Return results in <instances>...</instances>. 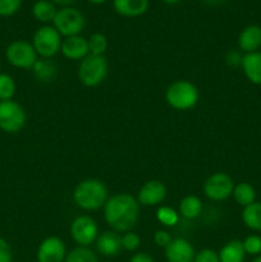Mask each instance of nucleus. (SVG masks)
Segmentation results:
<instances>
[{
	"label": "nucleus",
	"instance_id": "nucleus-21",
	"mask_svg": "<svg viewBox=\"0 0 261 262\" xmlns=\"http://www.w3.org/2000/svg\"><path fill=\"white\" fill-rule=\"evenodd\" d=\"M56 5L51 3L50 0H37L32 7V14L36 20L41 23H49L53 22L55 18Z\"/></svg>",
	"mask_w": 261,
	"mask_h": 262
},
{
	"label": "nucleus",
	"instance_id": "nucleus-31",
	"mask_svg": "<svg viewBox=\"0 0 261 262\" xmlns=\"http://www.w3.org/2000/svg\"><path fill=\"white\" fill-rule=\"evenodd\" d=\"M22 0H0V17H10L19 10Z\"/></svg>",
	"mask_w": 261,
	"mask_h": 262
},
{
	"label": "nucleus",
	"instance_id": "nucleus-19",
	"mask_svg": "<svg viewBox=\"0 0 261 262\" xmlns=\"http://www.w3.org/2000/svg\"><path fill=\"white\" fill-rule=\"evenodd\" d=\"M33 76L41 83H50L58 76V67L51 59H37L32 68Z\"/></svg>",
	"mask_w": 261,
	"mask_h": 262
},
{
	"label": "nucleus",
	"instance_id": "nucleus-5",
	"mask_svg": "<svg viewBox=\"0 0 261 262\" xmlns=\"http://www.w3.org/2000/svg\"><path fill=\"white\" fill-rule=\"evenodd\" d=\"M61 36L54 26L45 25L38 28L32 38V45L38 56L51 59L60 51Z\"/></svg>",
	"mask_w": 261,
	"mask_h": 262
},
{
	"label": "nucleus",
	"instance_id": "nucleus-14",
	"mask_svg": "<svg viewBox=\"0 0 261 262\" xmlns=\"http://www.w3.org/2000/svg\"><path fill=\"white\" fill-rule=\"evenodd\" d=\"M194 248L184 238H176L165 248V257L168 262H193Z\"/></svg>",
	"mask_w": 261,
	"mask_h": 262
},
{
	"label": "nucleus",
	"instance_id": "nucleus-25",
	"mask_svg": "<svg viewBox=\"0 0 261 262\" xmlns=\"http://www.w3.org/2000/svg\"><path fill=\"white\" fill-rule=\"evenodd\" d=\"M64 262H99V258L89 247H77L67 255Z\"/></svg>",
	"mask_w": 261,
	"mask_h": 262
},
{
	"label": "nucleus",
	"instance_id": "nucleus-23",
	"mask_svg": "<svg viewBox=\"0 0 261 262\" xmlns=\"http://www.w3.org/2000/svg\"><path fill=\"white\" fill-rule=\"evenodd\" d=\"M202 212V201L197 196L189 194L179 202V215L186 219H196Z\"/></svg>",
	"mask_w": 261,
	"mask_h": 262
},
{
	"label": "nucleus",
	"instance_id": "nucleus-30",
	"mask_svg": "<svg viewBox=\"0 0 261 262\" xmlns=\"http://www.w3.org/2000/svg\"><path fill=\"white\" fill-rule=\"evenodd\" d=\"M120 238H122V248L125 251H129V252L138 250L141 245L140 235L133 232L124 233Z\"/></svg>",
	"mask_w": 261,
	"mask_h": 262
},
{
	"label": "nucleus",
	"instance_id": "nucleus-17",
	"mask_svg": "<svg viewBox=\"0 0 261 262\" xmlns=\"http://www.w3.org/2000/svg\"><path fill=\"white\" fill-rule=\"evenodd\" d=\"M113 8L122 17L136 18L147 12L148 0H113Z\"/></svg>",
	"mask_w": 261,
	"mask_h": 262
},
{
	"label": "nucleus",
	"instance_id": "nucleus-41",
	"mask_svg": "<svg viewBox=\"0 0 261 262\" xmlns=\"http://www.w3.org/2000/svg\"><path fill=\"white\" fill-rule=\"evenodd\" d=\"M252 262H261V255L260 256H256V257L253 258Z\"/></svg>",
	"mask_w": 261,
	"mask_h": 262
},
{
	"label": "nucleus",
	"instance_id": "nucleus-26",
	"mask_svg": "<svg viewBox=\"0 0 261 262\" xmlns=\"http://www.w3.org/2000/svg\"><path fill=\"white\" fill-rule=\"evenodd\" d=\"M15 90L17 86L14 78L7 73H0V101L13 100Z\"/></svg>",
	"mask_w": 261,
	"mask_h": 262
},
{
	"label": "nucleus",
	"instance_id": "nucleus-2",
	"mask_svg": "<svg viewBox=\"0 0 261 262\" xmlns=\"http://www.w3.org/2000/svg\"><path fill=\"white\" fill-rule=\"evenodd\" d=\"M107 199V188L99 179H84L79 182L73 192V201L79 209L86 211H96L105 206Z\"/></svg>",
	"mask_w": 261,
	"mask_h": 262
},
{
	"label": "nucleus",
	"instance_id": "nucleus-7",
	"mask_svg": "<svg viewBox=\"0 0 261 262\" xmlns=\"http://www.w3.org/2000/svg\"><path fill=\"white\" fill-rule=\"evenodd\" d=\"M27 122V115L22 105L17 101L8 100L0 101V130L5 133H18Z\"/></svg>",
	"mask_w": 261,
	"mask_h": 262
},
{
	"label": "nucleus",
	"instance_id": "nucleus-1",
	"mask_svg": "<svg viewBox=\"0 0 261 262\" xmlns=\"http://www.w3.org/2000/svg\"><path fill=\"white\" fill-rule=\"evenodd\" d=\"M140 215V204L129 193H117L107 199L104 206L106 224L117 233L130 232Z\"/></svg>",
	"mask_w": 261,
	"mask_h": 262
},
{
	"label": "nucleus",
	"instance_id": "nucleus-38",
	"mask_svg": "<svg viewBox=\"0 0 261 262\" xmlns=\"http://www.w3.org/2000/svg\"><path fill=\"white\" fill-rule=\"evenodd\" d=\"M204 2L209 5H220L227 2V0H204Z\"/></svg>",
	"mask_w": 261,
	"mask_h": 262
},
{
	"label": "nucleus",
	"instance_id": "nucleus-32",
	"mask_svg": "<svg viewBox=\"0 0 261 262\" xmlns=\"http://www.w3.org/2000/svg\"><path fill=\"white\" fill-rule=\"evenodd\" d=\"M193 262H220L219 255L210 248H205L196 253Z\"/></svg>",
	"mask_w": 261,
	"mask_h": 262
},
{
	"label": "nucleus",
	"instance_id": "nucleus-9",
	"mask_svg": "<svg viewBox=\"0 0 261 262\" xmlns=\"http://www.w3.org/2000/svg\"><path fill=\"white\" fill-rule=\"evenodd\" d=\"M234 186L232 177L223 171H217L205 181L204 193L212 201H224L232 196Z\"/></svg>",
	"mask_w": 261,
	"mask_h": 262
},
{
	"label": "nucleus",
	"instance_id": "nucleus-10",
	"mask_svg": "<svg viewBox=\"0 0 261 262\" xmlns=\"http://www.w3.org/2000/svg\"><path fill=\"white\" fill-rule=\"evenodd\" d=\"M71 235L79 247H89L99 237L97 223L87 215L77 216L71 224Z\"/></svg>",
	"mask_w": 261,
	"mask_h": 262
},
{
	"label": "nucleus",
	"instance_id": "nucleus-8",
	"mask_svg": "<svg viewBox=\"0 0 261 262\" xmlns=\"http://www.w3.org/2000/svg\"><path fill=\"white\" fill-rule=\"evenodd\" d=\"M37 56L32 43L25 40L13 41L5 50V58L8 63L19 69H32L37 61Z\"/></svg>",
	"mask_w": 261,
	"mask_h": 262
},
{
	"label": "nucleus",
	"instance_id": "nucleus-39",
	"mask_svg": "<svg viewBox=\"0 0 261 262\" xmlns=\"http://www.w3.org/2000/svg\"><path fill=\"white\" fill-rule=\"evenodd\" d=\"M87 2H90V3H91V4L99 5V4H104V3L106 2V0H87Z\"/></svg>",
	"mask_w": 261,
	"mask_h": 262
},
{
	"label": "nucleus",
	"instance_id": "nucleus-20",
	"mask_svg": "<svg viewBox=\"0 0 261 262\" xmlns=\"http://www.w3.org/2000/svg\"><path fill=\"white\" fill-rule=\"evenodd\" d=\"M217 255L220 262H243L246 258V251L242 241L233 239L225 243Z\"/></svg>",
	"mask_w": 261,
	"mask_h": 262
},
{
	"label": "nucleus",
	"instance_id": "nucleus-11",
	"mask_svg": "<svg viewBox=\"0 0 261 262\" xmlns=\"http://www.w3.org/2000/svg\"><path fill=\"white\" fill-rule=\"evenodd\" d=\"M66 257V245L59 237L45 238L37 248V262H64Z\"/></svg>",
	"mask_w": 261,
	"mask_h": 262
},
{
	"label": "nucleus",
	"instance_id": "nucleus-27",
	"mask_svg": "<svg viewBox=\"0 0 261 262\" xmlns=\"http://www.w3.org/2000/svg\"><path fill=\"white\" fill-rule=\"evenodd\" d=\"M87 41H89L90 54L92 55H104L105 51L107 50V38L102 33H92Z\"/></svg>",
	"mask_w": 261,
	"mask_h": 262
},
{
	"label": "nucleus",
	"instance_id": "nucleus-18",
	"mask_svg": "<svg viewBox=\"0 0 261 262\" xmlns=\"http://www.w3.org/2000/svg\"><path fill=\"white\" fill-rule=\"evenodd\" d=\"M241 67L251 83L261 86V51L245 54Z\"/></svg>",
	"mask_w": 261,
	"mask_h": 262
},
{
	"label": "nucleus",
	"instance_id": "nucleus-28",
	"mask_svg": "<svg viewBox=\"0 0 261 262\" xmlns=\"http://www.w3.org/2000/svg\"><path fill=\"white\" fill-rule=\"evenodd\" d=\"M156 219L165 227H174L179 222V212L169 206H160L156 210Z\"/></svg>",
	"mask_w": 261,
	"mask_h": 262
},
{
	"label": "nucleus",
	"instance_id": "nucleus-4",
	"mask_svg": "<svg viewBox=\"0 0 261 262\" xmlns=\"http://www.w3.org/2000/svg\"><path fill=\"white\" fill-rule=\"evenodd\" d=\"M107 59L105 55L89 54L78 67V78L86 87H96L105 81L107 76Z\"/></svg>",
	"mask_w": 261,
	"mask_h": 262
},
{
	"label": "nucleus",
	"instance_id": "nucleus-12",
	"mask_svg": "<svg viewBox=\"0 0 261 262\" xmlns=\"http://www.w3.org/2000/svg\"><path fill=\"white\" fill-rule=\"evenodd\" d=\"M166 187L160 181H148L140 188L137 194L138 204L142 206H158L165 200Z\"/></svg>",
	"mask_w": 261,
	"mask_h": 262
},
{
	"label": "nucleus",
	"instance_id": "nucleus-36",
	"mask_svg": "<svg viewBox=\"0 0 261 262\" xmlns=\"http://www.w3.org/2000/svg\"><path fill=\"white\" fill-rule=\"evenodd\" d=\"M129 262H154V258L146 252H137L132 256Z\"/></svg>",
	"mask_w": 261,
	"mask_h": 262
},
{
	"label": "nucleus",
	"instance_id": "nucleus-37",
	"mask_svg": "<svg viewBox=\"0 0 261 262\" xmlns=\"http://www.w3.org/2000/svg\"><path fill=\"white\" fill-rule=\"evenodd\" d=\"M51 3H54V4H58V5H61V7H68L69 4H72V3L74 2V0H50Z\"/></svg>",
	"mask_w": 261,
	"mask_h": 262
},
{
	"label": "nucleus",
	"instance_id": "nucleus-16",
	"mask_svg": "<svg viewBox=\"0 0 261 262\" xmlns=\"http://www.w3.org/2000/svg\"><path fill=\"white\" fill-rule=\"evenodd\" d=\"M238 46L245 54L255 53L261 48V27L256 25L247 26L238 36Z\"/></svg>",
	"mask_w": 261,
	"mask_h": 262
},
{
	"label": "nucleus",
	"instance_id": "nucleus-24",
	"mask_svg": "<svg viewBox=\"0 0 261 262\" xmlns=\"http://www.w3.org/2000/svg\"><path fill=\"white\" fill-rule=\"evenodd\" d=\"M232 196L234 197L235 202L243 207L248 206V205L253 204L256 201L255 188L250 183H246V182L235 184Z\"/></svg>",
	"mask_w": 261,
	"mask_h": 262
},
{
	"label": "nucleus",
	"instance_id": "nucleus-29",
	"mask_svg": "<svg viewBox=\"0 0 261 262\" xmlns=\"http://www.w3.org/2000/svg\"><path fill=\"white\" fill-rule=\"evenodd\" d=\"M243 248L246 251V255L260 256L261 253V237L257 234H251L246 237L243 241Z\"/></svg>",
	"mask_w": 261,
	"mask_h": 262
},
{
	"label": "nucleus",
	"instance_id": "nucleus-6",
	"mask_svg": "<svg viewBox=\"0 0 261 262\" xmlns=\"http://www.w3.org/2000/svg\"><path fill=\"white\" fill-rule=\"evenodd\" d=\"M84 17L78 9L72 7H63L58 9L55 18L53 20V26L55 30L64 37L81 35L83 31Z\"/></svg>",
	"mask_w": 261,
	"mask_h": 262
},
{
	"label": "nucleus",
	"instance_id": "nucleus-3",
	"mask_svg": "<svg viewBox=\"0 0 261 262\" xmlns=\"http://www.w3.org/2000/svg\"><path fill=\"white\" fill-rule=\"evenodd\" d=\"M200 99L199 90L187 79L171 82L165 91V100L170 107L178 112L193 109Z\"/></svg>",
	"mask_w": 261,
	"mask_h": 262
},
{
	"label": "nucleus",
	"instance_id": "nucleus-35",
	"mask_svg": "<svg viewBox=\"0 0 261 262\" xmlns=\"http://www.w3.org/2000/svg\"><path fill=\"white\" fill-rule=\"evenodd\" d=\"M242 58L243 55H241V53L238 51H229V53L225 55V60H227V64L230 67H238L242 64Z\"/></svg>",
	"mask_w": 261,
	"mask_h": 262
},
{
	"label": "nucleus",
	"instance_id": "nucleus-34",
	"mask_svg": "<svg viewBox=\"0 0 261 262\" xmlns=\"http://www.w3.org/2000/svg\"><path fill=\"white\" fill-rule=\"evenodd\" d=\"M13 251L9 243L0 237V262H12Z\"/></svg>",
	"mask_w": 261,
	"mask_h": 262
},
{
	"label": "nucleus",
	"instance_id": "nucleus-33",
	"mask_svg": "<svg viewBox=\"0 0 261 262\" xmlns=\"http://www.w3.org/2000/svg\"><path fill=\"white\" fill-rule=\"evenodd\" d=\"M171 241H173V238H171L170 233H169L168 230H156L155 234H154V242H155V245L158 246V247L166 248L170 245Z\"/></svg>",
	"mask_w": 261,
	"mask_h": 262
},
{
	"label": "nucleus",
	"instance_id": "nucleus-40",
	"mask_svg": "<svg viewBox=\"0 0 261 262\" xmlns=\"http://www.w3.org/2000/svg\"><path fill=\"white\" fill-rule=\"evenodd\" d=\"M161 2H164L165 4H177V3H179L181 0H161Z\"/></svg>",
	"mask_w": 261,
	"mask_h": 262
},
{
	"label": "nucleus",
	"instance_id": "nucleus-15",
	"mask_svg": "<svg viewBox=\"0 0 261 262\" xmlns=\"http://www.w3.org/2000/svg\"><path fill=\"white\" fill-rule=\"evenodd\" d=\"M95 245H96L97 252L105 257H114L123 250L122 238L114 230L113 232H104L102 234H100Z\"/></svg>",
	"mask_w": 261,
	"mask_h": 262
},
{
	"label": "nucleus",
	"instance_id": "nucleus-13",
	"mask_svg": "<svg viewBox=\"0 0 261 262\" xmlns=\"http://www.w3.org/2000/svg\"><path fill=\"white\" fill-rule=\"evenodd\" d=\"M60 51L64 58L69 60H83L90 54L89 41L81 35L64 37V40L61 41Z\"/></svg>",
	"mask_w": 261,
	"mask_h": 262
},
{
	"label": "nucleus",
	"instance_id": "nucleus-22",
	"mask_svg": "<svg viewBox=\"0 0 261 262\" xmlns=\"http://www.w3.org/2000/svg\"><path fill=\"white\" fill-rule=\"evenodd\" d=\"M243 224L253 232H261V202H253L243 207Z\"/></svg>",
	"mask_w": 261,
	"mask_h": 262
}]
</instances>
